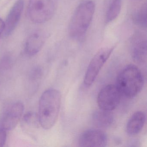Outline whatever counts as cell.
I'll list each match as a JSON object with an SVG mask.
<instances>
[{
  "mask_svg": "<svg viewBox=\"0 0 147 147\" xmlns=\"http://www.w3.org/2000/svg\"><path fill=\"white\" fill-rule=\"evenodd\" d=\"M24 0H17L11 8L5 22L6 36L11 35L18 26L24 11Z\"/></svg>",
  "mask_w": 147,
  "mask_h": 147,
  "instance_id": "10",
  "label": "cell"
},
{
  "mask_svg": "<svg viewBox=\"0 0 147 147\" xmlns=\"http://www.w3.org/2000/svg\"><path fill=\"white\" fill-rule=\"evenodd\" d=\"M114 118L111 111L101 110L95 111L92 116L93 124L100 129L109 128L113 123Z\"/></svg>",
  "mask_w": 147,
  "mask_h": 147,
  "instance_id": "13",
  "label": "cell"
},
{
  "mask_svg": "<svg viewBox=\"0 0 147 147\" xmlns=\"http://www.w3.org/2000/svg\"><path fill=\"white\" fill-rule=\"evenodd\" d=\"M121 94L117 86L108 85L100 91L97 97V103L101 110L111 111L119 104Z\"/></svg>",
  "mask_w": 147,
  "mask_h": 147,
  "instance_id": "6",
  "label": "cell"
},
{
  "mask_svg": "<svg viewBox=\"0 0 147 147\" xmlns=\"http://www.w3.org/2000/svg\"><path fill=\"white\" fill-rule=\"evenodd\" d=\"M47 38L48 35L43 30H36L32 32L26 42V53L31 56L37 54L42 49Z\"/></svg>",
  "mask_w": 147,
  "mask_h": 147,
  "instance_id": "9",
  "label": "cell"
},
{
  "mask_svg": "<svg viewBox=\"0 0 147 147\" xmlns=\"http://www.w3.org/2000/svg\"><path fill=\"white\" fill-rule=\"evenodd\" d=\"M114 48V46L102 48L95 54L85 74L84 83L86 86L89 87L92 85Z\"/></svg>",
  "mask_w": 147,
  "mask_h": 147,
  "instance_id": "5",
  "label": "cell"
},
{
  "mask_svg": "<svg viewBox=\"0 0 147 147\" xmlns=\"http://www.w3.org/2000/svg\"><path fill=\"white\" fill-rule=\"evenodd\" d=\"M122 0H112L107 12L106 21L109 23L118 17L122 8Z\"/></svg>",
  "mask_w": 147,
  "mask_h": 147,
  "instance_id": "14",
  "label": "cell"
},
{
  "mask_svg": "<svg viewBox=\"0 0 147 147\" xmlns=\"http://www.w3.org/2000/svg\"><path fill=\"white\" fill-rule=\"evenodd\" d=\"M24 111V106L21 102L13 103L2 117L1 126L6 130L13 129L20 121Z\"/></svg>",
  "mask_w": 147,
  "mask_h": 147,
  "instance_id": "7",
  "label": "cell"
},
{
  "mask_svg": "<svg viewBox=\"0 0 147 147\" xmlns=\"http://www.w3.org/2000/svg\"><path fill=\"white\" fill-rule=\"evenodd\" d=\"M107 143L106 134L100 129H89L81 134L79 140L80 147H103Z\"/></svg>",
  "mask_w": 147,
  "mask_h": 147,
  "instance_id": "8",
  "label": "cell"
},
{
  "mask_svg": "<svg viewBox=\"0 0 147 147\" xmlns=\"http://www.w3.org/2000/svg\"><path fill=\"white\" fill-rule=\"evenodd\" d=\"M131 57L134 61L139 64L144 63L147 59V41L140 37L135 40L132 45Z\"/></svg>",
  "mask_w": 147,
  "mask_h": 147,
  "instance_id": "12",
  "label": "cell"
},
{
  "mask_svg": "<svg viewBox=\"0 0 147 147\" xmlns=\"http://www.w3.org/2000/svg\"><path fill=\"white\" fill-rule=\"evenodd\" d=\"M134 24L138 27L145 30L147 28V5L146 3L143 5L133 16Z\"/></svg>",
  "mask_w": 147,
  "mask_h": 147,
  "instance_id": "15",
  "label": "cell"
},
{
  "mask_svg": "<svg viewBox=\"0 0 147 147\" xmlns=\"http://www.w3.org/2000/svg\"><path fill=\"white\" fill-rule=\"evenodd\" d=\"M61 101V93L55 88L47 89L41 95L37 116L39 124L45 129H51L56 123Z\"/></svg>",
  "mask_w": 147,
  "mask_h": 147,
  "instance_id": "1",
  "label": "cell"
},
{
  "mask_svg": "<svg viewBox=\"0 0 147 147\" xmlns=\"http://www.w3.org/2000/svg\"><path fill=\"white\" fill-rule=\"evenodd\" d=\"M59 0H30L28 12L30 20L36 24L46 23L55 15Z\"/></svg>",
  "mask_w": 147,
  "mask_h": 147,
  "instance_id": "4",
  "label": "cell"
},
{
  "mask_svg": "<svg viewBox=\"0 0 147 147\" xmlns=\"http://www.w3.org/2000/svg\"><path fill=\"white\" fill-rule=\"evenodd\" d=\"M7 134V131L0 127V147H3L6 142Z\"/></svg>",
  "mask_w": 147,
  "mask_h": 147,
  "instance_id": "16",
  "label": "cell"
},
{
  "mask_svg": "<svg viewBox=\"0 0 147 147\" xmlns=\"http://www.w3.org/2000/svg\"><path fill=\"white\" fill-rule=\"evenodd\" d=\"M5 22L3 21L1 18H0V38L3 33L5 32Z\"/></svg>",
  "mask_w": 147,
  "mask_h": 147,
  "instance_id": "17",
  "label": "cell"
},
{
  "mask_svg": "<svg viewBox=\"0 0 147 147\" xmlns=\"http://www.w3.org/2000/svg\"><path fill=\"white\" fill-rule=\"evenodd\" d=\"M95 4L91 0L82 2L71 18L69 33L73 39L82 41L85 38L95 12Z\"/></svg>",
  "mask_w": 147,
  "mask_h": 147,
  "instance_id": "2",
  "label": "cell"
},
{
  "mask_svg": "<svg viewBox=\"0 0 147 147\" xmlns=\"http://www.w3.org/2000/svg\"><path fill=\"white\" fill-rule=\"evenodd\" d=\"M144 78L142 72L134 65H128L119 74L117 79V87L121 94L127 98L136 97L142 89Z\"/></svg>",
  "mask_w": 147,
  "mask_h": 147,
  "instance_id": "3",
  "label": "cell"
},
{
  "mask_svg": "<svg viewBox=\"0 0 147 147\" xmlns=\"http://www.w3.org/2000/svg\"><path fill=\"white\" fill-rule=\"evenodd\" d=\"M146 121V115L142 111H138L132 114L127 122L126 130L131 136H136L142 130Z\"/></svg>",
  "mask_w": 147,
  "mask_h": 147,
  "instance_id": "11",
  "label": "cell"
}]
</instances>
